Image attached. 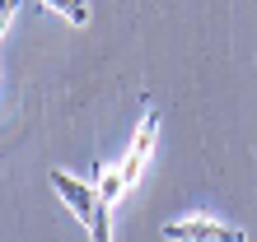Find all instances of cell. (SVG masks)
Segmentation results:
<instances>
[{"label": "cell", "instance_id": "1", "mask_svg": "<svg viewBox=\"0 0 257 242\" xmlns=\"http://www.w3.org/2000/svg\"><path fill=\"white\" fill-rule=\"evenodd\" d=\"M52 186L61 191V200L70 205V214L80 219L84 228L98 219V205H103V200H98V186H94V182H80V177H70V172H61V168H52Z\"/></svg>", "mask_w": 257, "mask_h": 242}, {"label": "cell", "instance_id": "2", "mask_svg": "<svg viewBox=\"0 0 257 242\" xmlns=\"http://www.w3.org/2000/svg\"><path fill=\"white\" fill-rule=\"evenodd\" d=\"M164 238L169 242H248L243 228H229L220 219H173L164 224Z\"/></svg>", "mask_w": 257, "mask_h": 242}, {"label": "cell", "instance_id": "3", "mask_svg": "<svg viewBox=\"0 0 257 242\" xmlns=\"http://www.w3.org/2000/svg\"><path fill=\"white\" fill-rule=\"evenodd\" d=\"M155 130H159V112L150 108V112L141 116V126H136L131 144H126V158H122V182H126V186H136V182H141L150 154H155Z\"/></svg>", "mask_w": 257, "mask_h": 242}, {"label": "cell", "instance_id": "4", "mask_svg": "<svg viewBox=\"0 0 257 242\" xmlns=\"http://www.w3.org/2000/svg\"><path fill=\"white\" fill-rule=\"evenodd\" d=\"M42 5H52L56 14H66L70 24H89V0H42Z\"/></svg>", "mask_w": 257, "mask_h": 242}, {"label": "cell", "instance_id": "5", "mask_svg": "<svg viewBox=\"0 0 257 242\" xmlns=\"http://www.w3.org/2000/svg\"><path fill=\"white\" fill-rule=\"evenodd\" d=\"M14 10H19V0H5V10H0V28L14 24Z\"/></svg>", "mask_w": 257, "mask_h": 242}]
</instances>
